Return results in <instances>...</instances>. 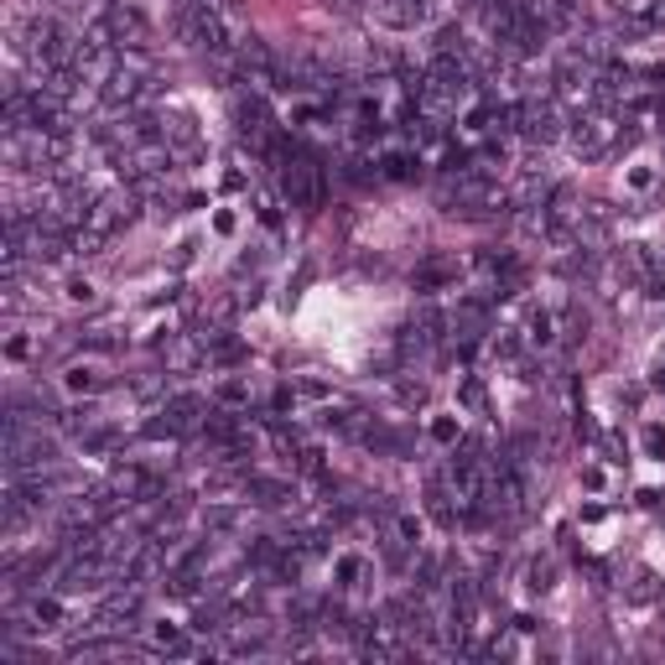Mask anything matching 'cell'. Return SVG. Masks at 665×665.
Here are the masks:
<instances>
[{
  "mask_svg": "<svg viewBox=\"0 0 665 665\" xmlns=\"http://www.w3.org/2000/svg\"><path fill=\"white\" fill-rule=\"evenodd\" d=\"M94 42H105V47H120V53H146L151 47V21L135 11V6H126V0H115V6H105V17L89 26Z\"/></svg>",
  "mask_w": 665,
  "mask_h": 665,
  "instance_id": "1",
  "label": "cell"
},
{
  "mask_svg": "<svg viewBox=\"0 0 665 665\" xmlns=\"http://www.w3.org/2000/svg\"><path fill=\"white\" fill-rule=\"evenodd\" d=\"M281 187H286L292 208H302V214H317V208H323V166H317L307 151H292V156L281 162Z\"/></svg>",
  "mask_w": 665,
  "mask_h": 665,
  "instance_id": "2",
  "label": "cell"
},
{
  "mask_svg": "<svg viewBox=\"0 0 665 665\" xmlns=\"http://www.w3.org/2000/svg\"><path fill=\"white\" fill-rule=\"evenodd\" d=\"M515 130L525 141H536V146H552L556 135H562V115H556L552 99H525L515 110Z\"/></svg>",
  "mask_w": 665,
  "mask_h": 665,
  "instance_id": "3",
  "label": "cell"
},
{
  "mask_svg": "<svg viewBox=\"0 0 665 665\" xmlns=\"http://www.w3.org/2000/svg\"><path fill=\"white\" fill-rule=\"evenodd\" d=\"M613 135H619V126H613V120H592V115H588V120H577L573 146L582 151V156H603Z\"/></svg>",
  "mask_w": 665,
  "mask_h": 665,
  "instance_id": "4",
  "label": "cell"
},
{
  "mask_svg": "<svg viewBox=\"0 0 665 665\" xmlns=\"http://www.w3.org/2000/svg\"><path fill=\"white\" fill-rule=\"evenodd\" d=\"M374 21H385V26H416L426 17L422 0H370Z\"/></svg>",
  "mask_w": 665,
  "mask_h": 665,
  "instance_id": "5",
  "label": "cell"
},
{
  "mask_svg": "<svg viewBox=\"0 0 665 665\" xmlns=\"http://www.w3.org/2000/svg\"><path fill=\"white\" fill-rule=\"evenodd\" d=\"M244 494H255V504H286L296 499V489L281 479H244Z\"/></svg>",
  "mask_w": 665,
  "mask_h": 665,
  "instance_id": "6",
  "label": "cell"
},
{
  "mask_svg": "<svg viewBox=\"0 0 665 665\" xmlns=\"http://www.w3.org/2000/svg\"><path fill=\"white\" fill-rule=\"evenodd\" d=\"M380 166H385V177H395V183H406V177H416V172H422V162H416V156H406V151H390V156H380Z\"/></svg>",
  "mask_w": 665,
  "mask_h": 665,
  "instance_id": "7",
  "label": "cell"
},
{
  "mask_svg": "<svg viewBox=\"0 0 665 665\" xmlns=\"http://www.w3.org/2000/svg\"><path fill=\"white\" fill-rule=\"evenodd\" d=\"M219 401H224V406H244V401H250V385H244V380H224Z\"/></svg>",
  "mask_w": 665,
  "mask_h": 665,
  "instance_id": "8",
  "label": "cell"
},
{
  "mask_svg": "<svg viewBox=\"0 0 665 665\" xmlns=\"http://www.w3.org/2000/svg\"><path fill=\"white\" fill-rule=\"evenodd\" d=\"M531 338H536V344H552V313L531 317Z\"/></svg>",
  "mask_w": 665,
  "mask_h": 665,
  "instance_id": "9",
  "label": "cell"
}]
</instances>
